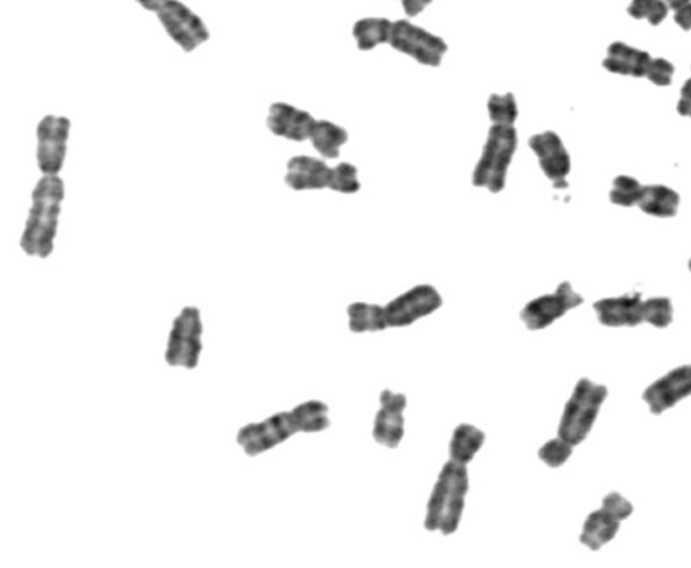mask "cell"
Masks as SVG:
<instances>
[{
	"instance_id": "obj_5",
	"label": "cell",
	"mask_w": 691,
	"mask_h": 568,
	"mask_svg": "<svg viewBox=\"0 0 691 568\" xmlns=\"http://www.w3.org/2000/svg\"><path fill=\"white\" fill-rule=\"evenodd\" d=\"M606 396H608L606 386L596 384L589 378H581L565 405L558 428L559 438L570 443L571 446H578L584 442L596 423Z\"/></svg>"
},
{
	"instance_id": "obj_29",
	"label": "cell",
	"mask_w": 691,
	"mask_h": 568,
	"mask_svg": "<svg viewBox=\"0 0 691 568\" xmlns=\"http://www.w3.org/2000/svg\"><path fill=\"white\" fill-rule=\"evenodd\" d=\"M361 184L358 180V169L349 162H341L333 168V177H331L330 189L331 191L346 193H355L359 191Z\"/></svg>"
},
{
	"instance_id": "obj_21",
	"label": "cell",
	"mask_w": 691,
	"mask_h": 568,
	"mask_svg": "<svg viewBox=\"0 0 691 568\" xmlns=\"http://www.w3.org/2000/svg\"><path fill=\"white\" fill-rule=\"evenodd\" d=\"M310 141L320 156L335 160L339 157V150L349 141V134L333 122L316 121Z\"/></svg>"
},
{
	"instance_id": "obj_9",
	"label": "cell",
	"mask_w": 691,
	"mask_h": 568,
	"mask_svg": "<svg viewBox=\"0 0 691 568\" xmlns=\"http://www.w3.org/2000/svg\"><path fill=\"white\" fill-rule=\"evenodd\" d=\"M633 513L631 502L612 492L602 500L600 509L594 510L586 519L579 540L589 550H601L605 544L612 542L619 532L620 525Z\"/></svg>"
},
{
	"instance_id": "obj_11",
	"label": "cell",
	"mask_w": 691,
	"mask_h": 568,
	"mask_svg": "<svg viewBox=\"0 0 691 568\" xmlns=\"http://www.w3.org/2000/svg\"><path fill=\"white\" fill-rule=\"evenodd\" d=\"M156 14L165 32L184 52H193L210 38L203 19L180 0H168Z\"/></svg>"
},
{
	"instance_id": "obj_3",
	"label": "cell",
	"mask_w": 691,
	"mask_h": 568,
	"mask_svg": "<svg viewBox=\"0 0 691 568\" xmlns=\"http://www.w3.org/2000/svg\"><path fill=\"white\" fill-rule=\"evenodd\" d=\"M598 322L606 327H636L642 323L666 328L673 323L674 309L669 297H650L642 293H629L619 297L598 300L593 305Z\"/></svg>"
},
{
	"instance_id": "obj_30",
	"label": "cell",
	"mask_w": 691,
	"mask_h": 568,
	"mask_svg": "<svg viewBox=\"0 0 691 568\" xmlns=\"http://www.w3.org/2000/svg\"><path fill=\"white\" fill-rule=\"evenodd\" d=\"M674 76V65L665 59H652L650 68H648L647 79L659 85V87H667L671 84Z\"/></svg>"
},
{
	"instance_id": "obj_15",
	"label": "cell",
	"mask_w": 691,
	"mask_h": 568,
	"mask_svg": "<svg viewBox=\"0 0 691 568\" xmlns=\"http://www.w3.org/2000/svg\"><path fill=\"white\" fill-rule=\"evenodd\" d=\"M528 145L538 157L540 168L547 179L552 181L554 188L569 187L566 179L570 173L571 160L561 137L554 131H544V133L532 135Z\"/></svg>"
},
{
	"instance_id": "obj_32",
	"label": "cell",
	"mask_w": 691,
	"mask_h": 568,
	"mask_svg": "<svg viewBox=\"0 0 691 568\" xmlns=\"http://www.w3.org/2000/svg\"><path fill=\"white\" fill-rule=\"evenodd\" d=\"M431 3L432 0H401V5H403L405 14H407L409 18L418 17V15L422 14Z\"/></svg>"
},
{
	"instance_id": "obj_6",
	"label": "cell",
	"mask_w": 691,
	"mask_h": 568,
	"mask_svg": "<svg viewBox=\"0 0 691 568\" xmlns=\"http://www.w3.org/2000/svg\"><path fill=\"white\" fill-rule=\"evenodd\" d=\"M609 199L616 206L639 207L655 218H673L681 206V197L674 189L662 184L643 185L631 176L616 177Z\"/></svg>"
},
{
	"instance_id": "obj_10",
	"label": "cell",
	"mask_w": 691,
	"mask_h": 568,
	"mask_svg": "<svg viewBox=\"0 0 691 568\" xmlns=\"http://www.w3.org/2000/svg\"><path fill=\"white\" fill-rule=\"evenodd\" d=\"M389 45L427 67H439L449 49L442 38L413 25L407 19L393 22Z\"/></svg>"
},
{
	"instance_id": "obj_1",
	"label": "cell",
	"mask_w": 691,
	"mask_h": 568,
	"mask_svg": "<svg viewBox=\"0 0 691 568\" xmlns=\"http://www.w3.org/2000/svg\"><path fill=\"white\" fill-rule=\"evenodd\" d=\"M64 197V181L60 176H42L38 180L19 242L23 253L29 257L45 260L53 253Z\"/></svg>"
},
{
	"instance_id": "obj_33",
	"label": "cell",
	"mask_w": 691,
	"mask_h": 568,
	"mask_svg": "<svg viewBox=\"0 0 691 568\" xmlns=\"http://www.w3.org/2000/svg\"><path fill=\"white\" fill-rule=\"evenodd\" d=\"M674 19L683 30H691V2L674 10Z\"/></svg>"
},
{
	"instance_id": "obj_20",
	"label": "cell",
	"mask_w": 691,
	"mask_h": 568,
	"mask_svg": "<svg viewBox=\"0 0 691 568\" xmlns=\"http://www.w3.org/2000/svg\"><path fill=\"white\" fill-rule=\"evenodd\" d=\"M651 61L652 57L647 52L615 42L608 48L604 68L615 75L646 77Z\"/></svg>"
},
{
	"instance_id": "obj_14",
	"label": "cell",
	"mask_w": 691,
	"mask_h": 568,
	"mask_svg": "<svg viewBox=\"0 0 691 568\" xmlns=\"http://www.w3.org/2000/svg\"><path fill=\"white\" fill-rule=\"evenodd\" d=\"M442 304V296L434 287L418 285L385 305L386 322L393 328L411 326L416 320L434 314Z\"/></svg>"
},
{
	"instance_id": "obj_23",
	"label": "cell",
	"mask_w": 691,
	"mask_h": 568,
	"mask_svg": "<svg viewBox=\"0 0 691 568\" xmlns=\"http://www.w3.org/2000/svg\"><path fill=\"white\" fill-rule=\"evenodd\" d=\"M393 22L386 18L359 19L353 27V36L359 50H372L378 45L389 44Z\"/></svg>"
},
{
	"instance_id": "obj_28",
	"label": "cell",
	"mask_w": 691,
	"mask_h": 568,
	"mask_svg": "<svg viewBox=\"0 0 691 568\" xmlns=\"http://www.w3.org/2000/svg\"><path fill=\"white\" fill-rule=\"evenodd\" d=\"M573 448L574 446H571L570 443L565 442V440L558 436V438L548 440V442L540 448L538 454L539 459L543 463H546L548 467L557 469V467H561L569 461L571 454H573Z\"/></svg>"
},
{
	"instance_id": "obj_26",
	"label": "cell",
	"mask_w": 691,
	"mask_h": 568,
	"mask_svg": "<svg viewBox=\"0 0 691 568\" xmlns=\"http://www.w3.org/2000/svg\"><path fill=\"white\" fill-rule=\"evenodd\" d=\"M488 112L490 122L493 125L513 126L515 125L519 110H517L516 99L513 94L490 96L488 102Z\"/></svg>"
},
{
	"instance_id": "obj_25",
	"label": "cell",
	"mask_w": 691,
	"mask_h": 568,
	"mask_svg": "<svg viewBox=\"0 0 691 568\" xmlns=\"http://www.w3.org/2000/svg\"><path fill=\"white\" fill-rule=\"evenodd\" d=\"M295 412L300 420L301 432H320L330 427L328 407L322 401L311 400L297 405Z\"/></svg>"
},
{
	"instance_id": "obj_17",
	"label": "cell",
	"mask_w": 691,
	"mask_h": 568,
	"mask_svg": "<svg viewBox=\"0 0 691 568\" xmlns=\"http://www.w3.org/2000/svg\"><path fill=\"white\" fill-rule=\"evenodd\" d=\"M380 411L374 420L373 438L377 443L389 448L399 447L404 436V411L407 408V397L403 393L382 390L380 394Z\"/></svg>"
},
{
	"instance_id": "obj_13",
	"label": "cell",
	"mask_w": 691,
	"mask_h": 568,
	"mask_svg": "<svg viewBox=\"0 0 691 568\" xmlns=\"http://www.w3.org/2000/svg\"><path fill=\"white\" fill-rule=\"evenodd\" d=\"M582 303H584V297L574 291L570 282L565 281L554 293L540 296L525 305L520 318L528 330L539 331L551 326L555 320L561 319L567 312L579 307Z\"/></svg>"
},
{
	"instance_id": "obj_4",
	"label": "cell",
	"mask_w": 691,
	"mask_h": 568,
	"mask_svg": "<svg viewBox=\"0 0 691 568\" xmlns=\"http://www.w3.org/2000/svg\"><path fill=\"white\" fill-rule=\"evenodd\" d=\"M519 144L515 126L490 127L480 161L474 169L473 185L499 193L507 183L508 169Z\"/></svg>"
},
{
	"instance_id": "obj_27",
	"label": "cell",
	"mask_w": 691,
	"mask_h": 568,
	"mask_svg": "<svg viewBox=\"0 0 691 568\" xmlns=\"http://www.w3.org/2000/svg\"><path fill=\"white\" fill-rule=\"evenodd\" d=\"M669 9L665 0H632L628 13L635 19H647L656 26L665 21Z\"/></svg>"
},
{
	"instance_id": "obj_18",
	"label": "cell",
	"mask_w": 691,
	"mask_h": 568,
	"mask_svg": "<svg viewBox=\"0 0 691 568\" xmlns=\"http://www.w3.org/2000/svg\"><path fill=\"white\" fill-rule=\"evenodd\" d=\"M316 119L310 112L288 103H273L269 107L266 126L270 133L289 141L304 142L310 139Z\"/></svg>"
},
{
	"instance_id": "obj_24",
	"label": "cell",
	"mask_w": 691,
	"mask_h": 568,
	"mask_svg": "<svg viewBox=\"0 0 691 568\" xmlns=\"http://www.w3.org/2000/svg\"><path fill=\"white\" fill-rule=\"evenodd\" d=\"M349 327L353 332H378L388 328L385 307L378 304L354 303L347 308Z\"/></svg>"
},
{
	"instance_id": "obj_19",
	"label": "cell",
	"mask_w": 691,
	"mask_h": 568,
	"mask_svg": "<svg viewBox=\"0 0 691 568\" xmlns=\"http://www.w3.org/2000/svg\"><path fill=\"white\" fill-rule=\"evenodd\" d=\"M333 168L318 158L308 156L292 157L287 164L285 184L293 191H314L330 188Z\"/></svg>"
},
{
	"instance_id": "obj_16",
	"label": "cell",
	"mask_w": 691,
	"mask_h": 568,
	"mask_svg": "<svg viewBox=\"0 0 691 568\" xmlns=\"http://www.w3.org/2000/svg\"><path fill=\"white\" fill-rule=\"evenodd\" d=\"M691 396V365L679 366L656 380L643 393L651 413L662 415L679 401Z\"/></svg>"
},
{
	"instance_id": "obj_31",
	"label": "cell",
	"mask_w": 691,
	"mask_h": 568,
	"mask_svg": "<svg viewBox=\"0 0 691 568\" xmlns=\"http://www.w3.org/2000/svg\"><path fill=\"white\" fill-rule=\"evenodd\" d=\"M677 108L682 117L691 119V77L683 85Z\"/></svg>"
},
{
	"instance_id": "obj_34",
	"label": "cell",
	"mask_w": 691,
	"mask_h": 568,
	"mask_svg": "<svg viewBox=\"0 0 691 568\" xmlns=\"http://www.w3.org/2000/svg\"><path fill=\"white\" fill-rule=\"evenodd\" d=\"M135 2L144 7L145 10L157 13V11L168 2V0H135Z\"/></svg>"
},
{
	"instance_id": "obj_12",
	"label": "cell",
	"mask_w": 691,
	"mask_h": 568,
	"mask_svg": "<svg viewBox=\"0 0 691 568\" xmlns=\"http://www.w3.org/2000/svg\"><path fill=\"white\" fill-rule=\"evenodd\" d=\"M71 121L59 115H46L37 126V165L44 176H59L67 156Z\"/></svg>"
},
{
	"instance_id": "obj_2",
	"label": "cell",
	"mask_w": 691,
	"mask_h": 568,
	"mask_svg": "<svg viewBox=\"0 0 691 568\" xmlns=\"http://www.w3.org/2000/svg\"><path fill=\"white\" fill-rule=\"evenodd\" d=\"M469 492V474L466 465L450 461L440 471L438 481L427 504L424 527L430 532L449 536L457 531Z\"/></svg>"
},
{
	"instance_id": "obj_8",
	"label": "cell",
	"mask_w": 691,
	"mask_h": 568,
	"mask_svg": "<svg viewBox=\"0 0 691 568\" xmlns=\"http://www.w3.org/2000/svg\"><path fill=\"white\" fill-rule=\"evenodd\" d=\"M297 432H301V425L293 409L291 412L276 413L260 423L245 425L238 432L237 443L247 457L253 458L279 446Z\"/></svg>"
},
{
	"instance_id": "obj_7",
	"label": "cell",
	"mask_w": 691,
	"mask_h": 568,
	"mask_svg": "<svg viewBox=\"0 0 691 568\" xmlns=\"http://www.w3.org/2000/svg\"><path fill=\"white\" fill-rule=\"evenodd\" d=\"M203 351V323L199 308L185 307L173 320L165 361L172 367L193 370Z\"/></svg>"
},
{
	"instance_id": "obj_22",
	"label": "cell",
	"mask_w": 691,
	"mask_h": 568,
	"mask_svg": "<svg viewBox=\"0 0 691 568\" xmlns=\"http://www.w3.org/2000/svg\"><path fill=\"white\" fill-rule=\"evenodd\" d=\"M485 442V434L474 425L461 424L455 428L450 442L451 461L467 465L473 461Z\"/></svg>"
},
{
	"instance_id": "obj_36",
	"label": "cell",
	"mask_w": 691,
	"mask_h": 568,
	"mask_svg": "<svg viewBox=\"0 0 691 568\" xmlns=\"http://www.w3.org/2000/svg\"><path fill=\"white\" fill-rule=\"evenodd\" d=\"M689 269H690V272H691V260H690V262H689Z\"/></svg>"
},
{
	"instance_id": "obj_35",
	"label": "cell",
	"mask_w": 691,
	"mask_h": 568,
	"mask_svg": "<svg viewBox=\"0 0 691 568\" xmlns=\"http://www.w3.org/2000/svg\"><path fill=\"white\" fill-rule=\"evenodd\" d=\"M667 5L671 7L673 10L679 9V7L686 5V3H689L690 0H665Z\"/></svg>"
}]
</instances>
